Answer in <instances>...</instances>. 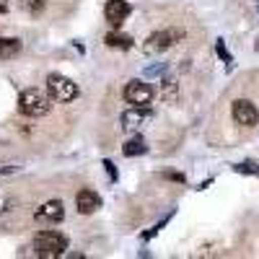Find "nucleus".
<instances>
[{"instance_id":"6e6552de","label":"nucleus","mask_w":259,"mask_h":259,"mask_svg":"<svg viewBox=\"0 0 259 259\" xmlns=\"http://www.w3.org/2000/svg\"><path fill=\"white\" fill-rule=\"evenodd\" d=\"M65 218V205L60 200H47L36 210V221H45V223H60Z\"/></svg>"},{"instance_id":"f03ea898","label":"nucleus","mask_w":259,"mask_h":259,"mask_svg":"<svg viewBox=\"0 0 259 259\" xmlns=\"http://www.w3.org/2000/svg\"><path fill=\"white\" fill-rule=\"evenodd\" d=\"M18 109L26 117H45L50 112V96L39 89H26L18 96Z\"/></svg>"},{"instance_id":"5701e85b","label":"nucleus","mask_w":259,"mask_h":259,"mask_svg":"<svg viewBox=\"0 0 259 259\" xmlns=\"http://www.w3.org/2000/svg\"><path fill=\"white\" fill-rule=\"evenodd\" d=\"M256 8H259V0H256Z\"/></svg>"},{"instance_id":"f8f14e48","label":"nucleus","mask_w":259,"mask_h":259,"mask_svg":"<svg viewBox=\"0 0 259 259\" xmlns=\"http://www.w3.org/2000/svg\"><path fill=\"white\" fill-rule=\"evenodd\" d=\"M148 150V145L143 143V138H133V140H127L124 145H122V153L127 156V158H135V156H143Z\"/></svg>"},{"instance_id":"9b49d317","label":"nucleus","mask_w":259,"mask_h":259,"mask_svg":"<svg viewBox=\"0 0 259 259\" xmlns=\"http://www.w3.org/2000/svg\"><path fill=\"white\" fill-rule=\"evenodd\" d=\"M21 52V41L13 39V36H0V57L3 60H11Z\"/></svg>"},{"instance_id":"aec40b11","label":"nucleus","mask_w":259,"mask_h":259,"mask_svg":"<svg viewBox=\"0 0 259 259\" xmlns=\"http://www.w3.org/2000/svg\"><path fill=\"white\" fill-rule=\"evenodd\" d=\"M8 11V0H0V13H6Z\"/></svg>"},{"instance_id":"0eeeda50","label":"nucleus","mask_w":259,"mask_h":259,"mask_svg":"<svg viewBox=\"0 0 259 259\" xmlns=\"http://www.w3.org/2000/svg\"><path fill=\"white\" fill-rule=\"evenodd\" d=\"M133 13V6L127 0H106V8H104V16L112 26H122V21Z\"/></svg>"},{"instance_id":"412c9836","label":"nucleus","mask_w":259,"mask_h":259,"mask_svg":"<svg viewBox=\"0 0 259 259\" xmlns=\"http://www.w3.org/2000/svg\"><path fill=\"white\" fill-rule=\"evenodd\" d=\"M3 205H6V200H3V194H0V212H3Z\"/></svg>"},{"instance_id":"f3484780","label":"nucleus","mask_w":259,"mask_h":259,"mask_svg":"<svg viewBox=\"0 0 259 259\" xmlns=\"http://www.w3.org/2000/svg\"><path fill=\"white\" fill-rule=\"evenodd\" d=\"M168 218H171V215H168ZM168 218H163V221H161V223H158L153 231H145V233H143V241H150V239H153V236H156V233H158V231H161L166 223H168Z\"/></svg>"},{"instance_id":"4be33fe9","label":"nucleus","mask_w":259,"mask_h":259,"mask_svg":"<svg viewBox=\"0 0 259 259\" xmlns=\"http://www.w3.org/2000/svg\"><path fill=\"white\" fill-rule=\"evenodd\" d=\"M254 47H256V52H259V39H256V45H254Z\"/></svg>"},{"instance_id":"423d86ee","label":"nucleus","mask_w":259,"mask_h":259,"mask_svg":"<svg viewBox=\"0 0 259 259\" xmlns=\"http://www.w3.org/2000/svg\"><path fill=\"white\" fill-rule=\"evenodd\" d=\"M233 119L239 122V124H244V127H254L256 122H259V112H256V106L251 104V101H246V99H239V101H233Z\"/></svg>"},{"instance_id":"ddd939ff","label":"nucleus","mask_w":259,"mask_h":259,"mask_svg":"<svg viewBox=\"0 0 259 259\" xmlns=\"http://www.w3.org/2000/svg\"><path fill=\"white\" fill-rule=\"evenodd\" d=\"M106 47H114V50H130L133 47V39L127 34H106Z\"/></svg>"},{"instance_id":"dca6fc26","label":"nucleus","mask_w":259,"mask_h":259,"mask_svg":"<svg viewBox=\"0 0 259 259\" xmlns=\"http://www.w3.org/2000/svg\"><path fill=\"white\" fill-rule=\"evenodd\" d=\"M215 52H218V57L228 65V68H231V65H233V57L228 55V50H226V41L223 39H218V41H215Z\"/></svg>"},{"instance_id":"39448f33","label":"nucleus","mask_w":259,"mask_h":259,"mask_svg":"<svg viewBox=\"0 0 259 259\" xmlns=\"http://www.w3.org/2000/svg\"><path fill=\"white\" fill-rule=\"evenodd\" d=\"M124 99H127V104H133L135 109H148L150 101H153V89L143 80H130L124 85Z\"/></svg>"},{"instance_id":"6ab92c4d","label":"nucleus","mask_w":259,"mask_h":259,"mask_svg":"<svg viewBox=\"0 0 259 259\" xmlns=\"http://www.w3.org/2000/svg\"><path fill=\"white\" fill-rule=\"evenodd\" d=\"M158 73H163V65H153L150 70H145V75H148V78H153V75H158Z\"/></svg>"},{"instance_id":"2eb2a0df","label":"nucleus","mask_w":259,"mask_h":259,"mask_svg":"<svg viewBox=\"0 0 259 259\" xmlns=\"http://www.w3.org/2000/svg\"><path fill=\"white\" fill-rule=\"evenodd\" d=\"M233 171H239V174H259V166L254 163V161H241V163H236L233 166Z\"/></svg>"},{"instance_id":"4468645a","label":"nucleus","mask_w":259,"mask_h":259,"mask_svg":"<svg viewBox=\"0 0 259 259\" xmlns=\"http://www.w3.org/2000/svg\"><path fill=\"white\" fill-rule=\"evenodd\" d=\"M45 3L47 0H21V6H24L29 13H34V16H39L41 11H45Z\"/></svg>"},{"instance_id":"7ed1b4c3","label":"nucleus","mask_w":259,"mask_h":259,"mask_svg":"<svg viewBox=\"0 0 259 259\" xmlns=\"http://www.w3.org/2000/svg\"><path fill=\"white\" fill-rule=\"evenodd\" d=\"M184 39V31L182 29H158V31H153L148 36V41H145V50L148 52H163V50H168V47H174V45H179V41Z\"/></svg>"},{"instance_id":"1a4fd4ad","label":"nucleus","mask_w":259,"mask_h":259,"mask_svg":"<svg viewBox=\"0 0 259 259\" xmlns=\"http://www.w3.org/2000/svg\"><path fill=\"white\" fill-rule=\"evenodd\" d=\"M75 207L80 215H91L101 207V197L94 192V189H80L78 192V197H75Z\"/></svg>"},{"instance_id":"20e7f679","label":"nucleus","mask_w":259,"mask_h":259,"mask_svg":"<svg viewBox=\"0 0 259 259\" xmlns=\"http://www.w3.org/2000/svg\"><path fill=\"white\" fill-rule=\"evenodd\" d=\"M47 91L55 101H62V104H68L78 96V85L70 80V78H65V75H50L47 78Z\"/></svg>"},{"instance_id":"f257e3e1","label":"nucleus","mask_w":259,"mask_h":259,"mask_svg":"<svg viewBox=\"0 0 259 259\" xmlns=\"http://www.w3.org/2000/svg\"><path fill=\"white\" fill-rule=\"evenodd\" d=\"M70 241H68V236L60 233V231H39L34 236V249L39 256H45V259H55V256H62L65 251H68Z\"/></svg>"},{"instance_id":"9d476101","label":"nucleus","mask_w":259,"mask_h":259,"mask_svg":"<svg viewBox=\"0 0 259 259\" xmlns=\"http://www.w3.org/2000/svg\"><path fill=\"white\" fill-rule=\"evenodd\" d=\"M145 122V109H127L124 114H122V127L124 130H135V127H140Z\"/></svg>"},{"instance_id":"a211bd4d","label":"nucleus","mask_w":259,"mask_h":259,"mask_svg":"<svg viewBox=\"0 0 259 259\" xmlns=\"http://www.w3.org/2000/svg\"><path fill=\"white\" fill-rule=\"evenodd\" d=\"M104 168H106V174H109V179L117 182V168H114V163H112V161H104Z\"/></svg>"}]
</instances>
